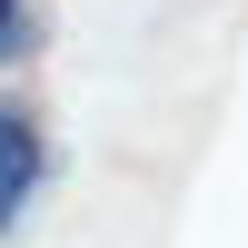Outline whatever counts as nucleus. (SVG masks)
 <instances>
[{
    "label": "nucleus",
    "mask_w": 248,
    "mask_h": 248,
    "mask_svg": "<svg viewBox=\"0 0 248 248\" xmlns=\"http://www.w3.org/2000/svg\"><path fill=\"white\" fill-rule=\"evenodd\" d=\"M30 189H40V129L30 109H0V229L30 218Z\"/></svg>",
    "instance_id": "f257e3e1"
},
{
    "label": "nucleus",
    "mask_w": 248,
    "mask_h": 248,
    "mask_svg": "<svg viewBox=\"0 0 248 248\" xmlns=\"http://www.w3.org/2000/svg\"><path fill=\"white\" fill-rule=\"evenodd\" d=\"M30 30H40V20H30V0H10V30H0V60H10V70L30 60Z\"/></svg>",
    "instance_id": "f03ea898"
}]
</instances>
